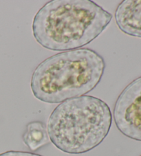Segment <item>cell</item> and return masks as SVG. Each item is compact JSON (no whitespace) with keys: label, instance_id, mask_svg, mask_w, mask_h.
I'll return each mask as SVG.
<instances>
[{"label":"cell","instance_id":"1","mask_svg":"<svg viewBox=\"0 0 141 156\" xmlns=\"http://www.w3.org/2000/svg\"><path fill=\"white\" fill-rule=\"evenodd\" d=\"M113 15L90 0H51L39 10L32 30L36 41L45 49H80L96 39Z\"/></svg>","mask_w":141,"mask_h":156},{"label":"cell","instance_id":"2","mask_svg":"<svg viewBox=\"0 0 141 156\" xmlns=\"http://www.w3.org/2000/svg\"><path fill=\"white\" fill-rule=\"evenodd\" d=\"M105 62L89 48L56 54L39 64L31 77V88L35 98L56 104L90 92L102 79Z\"/></svg>","mask_w":141,"mask_h":156},{"label":"cell","instance_id":"3","mask_svg":"<svg viewBox=\"0 0 141 156\" xmlns=\"http://www.w3.org/2000/svg\"><path fill=\"white\" fill-rule=\"evenodd\" d=\"M112 114L108 105L92 96H81L63 101L48 119L50 142L61 151L81 154L102 143L109 133Z\"/></svg>","mask_w":141,"mask_h":156},{"label":"cell","instance_id":"4","mask_svg":"<svg viewBox=\"0 0 141 156\" xmlns=\"http://www.w3.org/2000/svg\"><path fill=\"white\" fill-rule=\"evenodd\" d=\"M114 119L120 132L141 142V76L121 91L114 107Z\"/></svg>","mask_w":141,"mask_h":156},{"label":"cell","instance_id":"5","mask_svg":"<svg viewBox=\"0 0 141 156\" xmlns=\"http://www.w3.org/2000/svg\"><path fill=\"white\" fill-rule=\"evenodd\" d=\"M118 28L127 35L141 38V0H123L116 7Z\"/></svg>","mask_w":141,"mask_h":156},{"label":"cell","instance_id":"6","mask_svg":"<svg viewBox=\"0 0 141 156\" xmlns=\"http://www.w3.org/2000/svg\"><path fill=\"white\" fill-rule=\"evenodd\" d=\"M22 138L24 143L32 151H35L45 146L50 141L47 126L40 121L29 122L26 126Z\"/></svg>","mask_w":141,"mask_h":156},{"label":"cell","instance_id":"7","mask_svg":"<svg viewBox=\"0 0 141 156\" xmlns=\"http://www.w3.org/2000/svg\"><path fill=\"white\" fill-rule=\"evenodd\" d=\"M0 156H42L36 153L25 151H10L2 153L0 154Z\"/></svg>","mask_w":141,"mask_h":156},{"label":"cell","instance_id":"8","mask_svg":"<svg viewBox=\"0 0 141 156\" xmlns=\"http://www.w3.org/2000/svg\"><path fill=\"white\" fill-rule=\"evenodd\" d=\"M140 156H141V155H140Z\"/></svg>","mask_w":141,"mask_h":156}]
</instances>
